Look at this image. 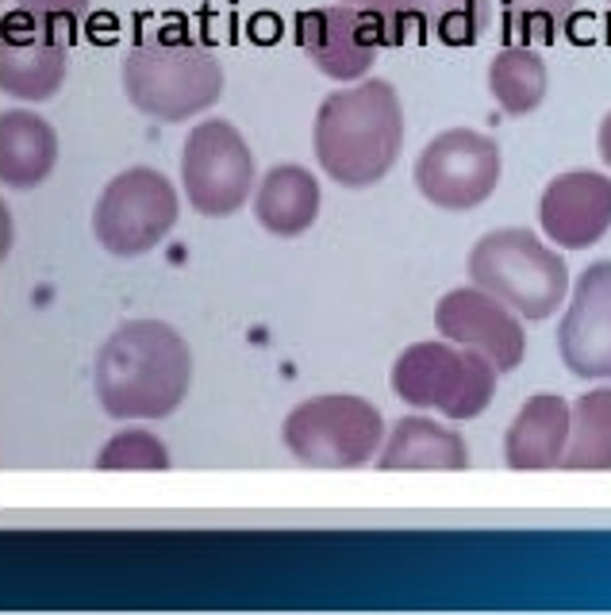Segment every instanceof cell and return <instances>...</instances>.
I'll list each match as a JSON object with an SVG mask.
<instances>
[{
  "label": "cell",
  "mask_w": 611,
  "mask_h": 615,
  "mask_svg": "<svg viewBox=\"0 0 611 615\" xmlns=\"http://www.w3.org/2000/svg\"><path fill=\"white\" fill-rule=\"evenodd\" d=\"M435 327L446 343L489 358L496 373H512L527 354L523 320L504 300L477 285H462L442 296L435 304Z\"/></svg>",
  "instance_id": "obj_10"
},
{
  "label": "cell",
  "mask_w": 611,
  "mask_h": 615,
  "mask_svg": "<svg viewBox=\"0 0 611 615\" xmlns=\"http://www.w3.org/2000/svg\"><path fill=\"white\" fill-rule=\"evenodd\" d=\"M66 81V39L54 20H35L27 12L8 16L0 27V85L8 97L50 100Z\"/></svg>",
  "instance_id": "obj_12"
},
{
  "label": "cell",
  "mask_w": 611,
  "mask_h": 615,
  "mask_svg": "<svg viewBox=\"0 0 611 615\" xmlns=\"http://www.w3.org/2000/svg\"><path fill=\"white\" fill-rule=\"evenodd\" d=\"M177 223V189L150 166L112 177L93 208V231L116 258H139L162 243Z\"/></svg>",
  "instance_id": "obj_7"
},
{
  "label": "cell",
  "mask_w": 611,
  "mask_h": 615,
  "mask_svg": "<svg viewBox=\"0 0 611 615\" xmlns=\"http://www.w3.org/2000/svg\"><path fill=\"white\" fill-rule=\"evenodd\" d=\"M489 93L508 116H531L546 100V62L535 47H504L489 66Z\"/></svg>",
  "instance_id": "obj_20"
},
{
  "label": "cell",
  "mask_w": 611,
  "mask_h": 615,
  "mask_svg": "<svg viewBox=\"0 0 611 615\" xmlns=\"http://www.w3.org/2000/svg\"><path fill=\"white\" fill-rule=\"evenodd\" d=\"M339 4L354 8V12L377 31L381 47H400V43L419 27L416 0H339ZM419 31H423V27H419Z\"/></svg>",
  "instance_id": "obj_23"
},
{
  "label": "cell",
  "mask_w": 611,
  "mask_h": 615,
  "mask_svg": "<svg viewBox=\"0 0 611 615\" xmlns=\"http://www.w3.org/2000/svg\"><path fill=\"white\" fill-rule=\"evenodd\" d=\"M58 162V135L43 116L12 108L0 116V181L8 189L43 185Z\"/></svg>",
  "instance_id": "obj_18"
},
{
  "label": "cell",
  "mask_w": 611,
  "mask_h": 615,
  "mask_svg": "<svg viewBox=\"0 0 611 615\" xmlns=\"http://www.w3.org/2000/svg\"><path fill=\"white\" fill-rule=\"evenodd\" d=\"M504 158L496 139L473 127L435 135L416 158V189L442 212H469L496 193Z\"/></svg>",
  "instance_id": "obj_9"
},
{
  "label": "cell",
  "mask_w": 611,
  "mask_h": 615,
  "mask_svg": "<svg viewBox=\"0 0 611 615\" xmlns=\"http://www.w3.org/2000/svg\"><path fill=\"white\" fill-rule=\"evenodd\" d=\"M608 4H611V0H608Z\"/></svg>",
  "instance_id": "obj_27"
},
{
  "label": "cell",
  "mask_w": 611,
  "mask_h": 615,
  "mask_svg": "<svg viewBox=\"0 0 611 615\" xmlns=\"http://www.w3.org/2000/svg\"><path fill=\"white\" fill-rule=\"evenodd\" d=\"M319 181L304 166H273L254 193V216L277 239H296L319 220Z\"/></svg>",
  "instance_id": "obj_17"
},
{
  "label": "cell",
  "mask_w": 611,
  "mask_h": 615,
  "mask_svg": "<svg viewBox=\"0 0 611 615\" xmlns=\"http://www.w3.org/2000/svg\"><path fill=\"white\" fill-rule=\"evenodd\" d=\"M377 469H469V446L454 427L427 416H404L377 450Z\"/></svg>",
  "instance_id": "obj_16"
},
{
  "label": "cell",
  "mask_w": 611,
  "mask_h": 615,
  "mask_svg": "<svg viewBox=\"0 0 611 615\" xmlns=\"http://www.w3.org/2000/svg\"><path fill=\"white\" fill-rule=\"evenodd\" d=\"M419 27L446 47H473L492 20V0H416Z\"/></svg>",
  "instance_id": "obj_21"
},
{
  "label": "cell",
  "mask_w": 611,
  "mask_h": 615,
  "mask_svg": "<svg viewBox=\"0 0 611 615\" xmlns=\"http://www.w3.org/2000/svg\"><path fill=\"white\" fill-rule=\"evenodd\" d=\"M296 39L319 74L343 81V85L362 81L381 50L377 31L346 4H327L316 12H304L296 20Z\"/></svg>",
  "instance_id": "obj_14"
},
{
  "label": "cell",
  "mask_w": 611,
  "mask_h": 615,
  "mask_svg": "<svg viewBox=\"0 0 611 615\" xmlns=\"http://www.w3.org/2000/svg\"><path fill=\"white\" fill-rule=\"evenodd\" d=\"M181 189L200 216L223 220L254 193V154L231 120H204L181 147Z\"/></svg>",
  "instance_id": "obj_8"
},
{
  "label": "cell",
  "mask_w": 611,
  "mask_h": 615,
  "mask_svg": "<svg viewBox=\"0 0 611 615\" xmlns=\"http://www.w3.org/2000/svg\"><path fill=\"white\" fill-rule=\"evenodd\" d=\"M500 8L508 31L523 47H531V43H554L562 35L577 0H500Z\"/></svg>",
  "instance_id": "obj_22"
},
{
  "label": "cell",
  "mask_w": 611,
  "mask_h": 615,
  "mask_svg": "<svg viewBox=\"0 0 611 615\" xmlns=\"http://www.w3.org/2000/svg\"><path fill=\"white\" fill-rule=\"evenodd\" d=\"M319 170L343 189H369L404 150V108L389 81L362 77L323 97L312 127Z\"/></svg>",
  "instance_id": "obj_2"
},
{
  "label": "cell",
  "mask_w": 611,
  "mask_h": 615,
  "mask_svg": "<svg viewBox=\"0 0 611 615\" xmlns=\"http://www.w3.org/2000/svg\"><path fill=\"white\" fill-rule=\"evenodd\" d=\"M193 385V350L162 320H131L97 354V400L112 419H166Z\"/></svg>",
  "instance_id": "obj_1"
},
{
  "label": "cell",
  "mask_w": 611,
  "mask_h": 615,
  "mask_svg": "<svg viewBox=\"0 0 611 615\" xmlns=\"http://www.w3.org/2000/svg\"><path fill=\"white\" fill-rule=\"evenodd\" d=\"M100 469H170V450L150 431H120L100 450Z\"/></svg>",
  "instance_id": "obj_24"
},
{
  "label": "cell",
  "mask_w": 611,
  "mask_h": 615,
  "mask_svg": "<svg viewBox=\"0 0 611 615\" xmlns=\"http://www.w3.org/2000/svg\"><path fill=\"white\" fill-rule=\"evenodd\" d=\"M562 469H611V385L569 404V443Z\"/></svg>",
  "instance_id": "obj_19"
},
{
  "label": "cell",
  "mask_w": 611,
  "mask_h": 615,
  "mask_svg": "<svg viewBox=\"0 0 611 615\" xmlns=\"http://www.w3.org/2000/svg\"><path fill=\"white\" fill-rule=\"evenodd\" d=\"M596 147H600V158H604V166L611 170V112L600 120V135H596Z\"/></svg>",
  "instance_id": "obj_26"
},
{
  "label": "cell",
  "mask_w": 611,
  "mask_h": 615,
  "mask_svg": "<svg viewBox=\"0 0 611 615\" xmlns=\"http://www.w3.org/2000/svg\"><path fill=\"white\" fill-rule=\"evenodd\" d=\"M538 223L562 250H585L611 231V177L596 170L558 173L538 200Z\"/></svg>",
  "instance_id": "obj_13"
},
{
  "label": "cell",
  "mask_w": 611,
  "mask_h": 615,
  "mask_svg": "<svg viewBox=\"0 0 611 615\" xmlns=\"http://www.w3.org/2000/svg\"><path fill=\"white\" fill-rule=\"evenodd\" d=\"M569 443V404L558 393L531 396L504 435V462L512 469H562Z\"/></svg>",
  "instance_id": "obj_15"
},
{
  "label": "cell",
  "mask_w": 611,
  "mask_h": 615,
  "mask_svg": "<svg viewBox=\"0 0 611 615\" xmlns=\"http://www.w3.org/2000/svg\"><path fill=\"white\" fill-rule=\"evenodd\" d=\"M16 4H20V12L35 16V20H70L74 24L89 0H16Z\"/></svg>",
  "instance_id": "obj_25"
},
{
  "label": "cell",
  "mask_w": 611,
  "mask_h": 615,
  "mask_svg": "<svg viewBox=\"0 0 611 615\" xmlns=\"http://www.w3.org/2000/svg\"><path fill=\"white\" fill-rule=\"evenodd\" d=\"M489 358L454 343H412L392 362L389 385L412 408H435L446 419H477L496 396Z\"/></svg>",
  "instance_id": "obj_5"
},
{
  "label": "cell",
  "mask_w": 611,
  "mask_h": 615,
  "mask_svg": "<svg viewBox=\"0 0 611 615\" xmlns=\"http://www.w3.org/2000/svg\"><path fill=\"white\" fill-rule=\"evenodd\" d=\"M281 439L300 466L358 469L377 458L385 443V419L366 396L327 393L296 404Z\"/></svg>",
  "instance_id": "obj_6"
},
{
  "label": "cell",
  "mask_w": 611,
  "mask_h": 615,
  "mask_svg": "<svg viewBox=\"0 0 611 615\" xmlns=\"http://www.w3.org/2000/svg\"><path fill=\"white\" fill-rule=\"evenodd\" d=\"M558 354L581 381H611V262H592L569 296Z\"/></svg>",
  "instance_id": "obj_11"
},
{
  "label": "cell",
  "mask_w": 611,
  "mask_h": 615,
  "mask_svg": "<svg viewBox=\"0 0 611 615\" xmlns=\"http://www.w3.org/2000/svg\"><path fill=\"white\" fill-rule=\"evenodd\" d=\"M469 285L504 300L519 320H550L569 296L565 258L527 227H500L469 250Z\"/></svg>",
  "instance_id": "obj_3"
},
{
  "label": "cell",
  "mask_w": 611,
  "mask_h": 615,
  "mask_svg": "<svg viewBox=\"0 0 611 615\" xmlns=\"http://www.w3.org/2000/svg\"><path fill=\"white\" fill-rule=\"evenodd\" d=\"M123 93L154 120H193L223 97V66L196 43H139L123 58Z\"/></svg>",
  "instance_id": "obj_4"
}]
</instances>
